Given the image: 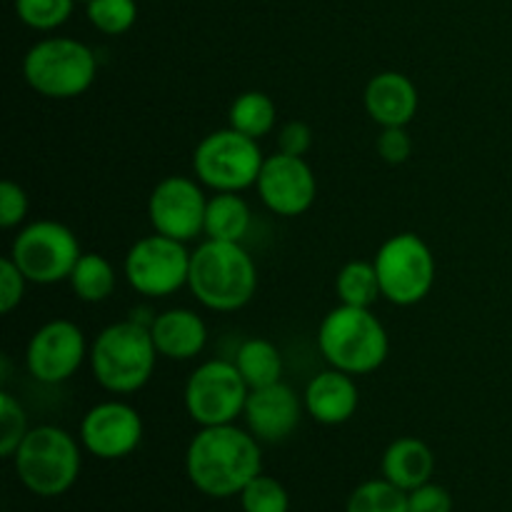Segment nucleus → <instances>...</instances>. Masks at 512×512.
I'll return each instance as SVG.
<instances>
[{
  "label": "nucleus",
  "mask_w": 512,
  "mask_h": 512,
  "mask_svg": "<svg viewBox=\"0 0 512 512\" xmlns=\"http://www.w3.org/2000/svg\"><path fill=\"white\" fill-rule=\"evenodd\" d=\"M85 3H88V0H85Z\"/></svg>",
  "instance_id": "nucleus-36"
},
{
  "label": "nucleus",
  "mask_w": 512,
  "mask_h": 512,
  "mask_svg": "<svg viewBox=\"0 0 512 512\" xmlns=\"http://www.w3.org/2000/svg\"><path fill=\"white\" fill-rule=\"evenodd\" d=\"M373 265L383 298L400 308L418 305L435 285V255L415 233L390 235L375 253Z\"/></svg>",
  "instance_id": "nucleus-8"
},
{
  "label": "nucleus",
  "mask_w": 512,
  "mask_h": 512,
  "mask_svg": "<svg viewBox=\"0 0 512 512\" xmlns=\"http://www.w3.org/2000/svg\"><path fill=\"white\" fill-rule=\"evenodd\" d=\"M28 433L30 428L25 408L20 405V400L13 398V393L3 390L0 393V455L13 458Z\"/></svg>",
  "instance_id": "nucleus-30"
},
{
  "label": "nucleus",
  "mask_w": 512,
  "mask_h": 512,
  "mask_svg": "<svg viewBox=\"0 0 512 512\" xmlns=\"http://www.w3.org/2000/svg\"><path fill=\"white\" fill-rule=\"evenodd\" d=\"M250 388L233 360H208L190 373L183 403L200 428L230 425L243 415Z\"/></svg>",
  "instance_id": "nucleus-10"
},
{
  "label": "nucleus",
  "mask_w": 512,
  "mask_h": 512,
  "mask_svg": "<svg viewBox=\"0 0 512 512\" xmlns=\"http://www.w3.org/2000/svg\"><path fill=\"white\" fill-rule=\"evenodd\" d=\"M143 440V418L123 400H103L83 415L80 443L100 460L128 458Z\"/></svg>",
  "instance_id": "nucleus-15"
},
{
  "label": "nucleus",
  "mask_w": 512,
  "mask_h": 512,
  "mask_svg": "<svg viewBox=\"0 0 512 512\" xmlns=\"http://www.w3.org/2000/svg\"><path fill=\"white\" fill-rule=\"evenodd\" d=\"M150 335L160 358L168 360H193L208 345V325L190 308H170L155 315Z\"/></svg>",
  "instance_id": "nucleus-19"
},
{
  "label": "nucleus",
  "mask_w": 512,
  "mask_h": 512,
  "mask_svg": "<svg viewBox=\"0 0 512 512\" xmlns=\"http://www.w3.org/2000/svg\"><path fill=\"white\" fill-rule=\"evenodd\" d=\"M348 512H410L408 493L390 480H368L353 490Z\"/></svg>",
  "instance_id": "nucleus-26"
},
{
  "label": "nucleus",
  "mask_w": 512,
  "mask_h": 512,
  "mask_svg": "<svg viewBox=\"0 0 512 512\" xmlns=\"http://www.w3.org/2000/svg\"><path fill=\"white\" fill-rule=\"evenodd\" d=\"M265 155L260 140L235 128L213 130L193 150V175L215 193H240L258 183Z\"/></svg>",
  "instance_id": "nucleus-7"
},
{
  "label": "nucleus",
  "mask_w": 512,
  "mask_h": 512,
  "mask_svg": "<svg viewBox=\"0 0 512 512\" xmlns=\"http://www.w3.org/2000/svg\"><path fill=\"white\" fill-rule=\"evenodd\" d=\"M365 110L380 128H408L420 105L418 88L408 75L383 70L365 85Z\"/></svg>",
  "instance_id": "nucleus-17"
},
{
  "label": "nucleus",
  "mask_w": 512,
  "mask_h": 512,
  "mask_svg": "<svg viewBox=\"0 0 512 512\" xmlns=\"http://www.w3.org/2000/svg\"><path fill=\"white\" fill-rule=\"evenodd\" d=\"M185 468L190 483L203 495L233 498L243 493L255 475H260V440L235 423L200 428L188 445Z\"/></svg>",
  "instance_id": "nucleus-1"
},
{
  "label": "nucleus",
  "mask_w": 512,
  "mask_h": 512,
  "mask_svg": "<svg viewBox=\"0 0 512 512\" xmlns=\"http://www.w3.org/2000/svg\"><path fill=\"white\" fill-rule=\"evenodd\" d=\"M88 355V340L78 323L65 318L48 320L30 335L25 348V368L38 383L58 385L73 378Z\"/></svg>",
  "instance_id": "nucleus-12"
},
{
  "label": "nucleus",
  "mask_w": 512,
  "mask_h": 512,
  "mask_svg": "<svg viewBox=\"0 0 512 512\" xmlns=\"http://www.w3.org/2000/svg\"><path fill=\"white\" fill-rule=\"evenodd\" d=\"M98 75V58L75 38H43L25 53L23 78L48 100H73L88 93Z\"/></svg>",
  "instance_id": "nucleus-5"
},
{
  "label": "nucleus",
  "mask_w": 512,
  "mask_h": 512,
  "mask_svg": "<svg viewBox=\"0 0 512 512\" xmlns=\"http://www.w3.org/2000/svg\"><path fill=\"white\" fill-rule=\"evenodd\" d=\"M435 470L433 450L418 438H398L383 455V478L405 493L430 483Z\"/></svg>",
  "instance_id": "nucleus-20"
},
{
  "label": "nucleus",
  "mask_w": 512,
  "mask_h": 512,
  "mask_svg": "<svg viewBox=\"0 0 512 512\" xmlns=\"http://www.w3.org/2000/svg\"><path fill=\"white\" fill-rule=\"evenodd\" d=\"M28 210L30 200L23 185L15 183V180H3V185H0V225L5 230L18 228L28 218Z\"/></svg>",
  "instance_id": "nucleus-31"
},
{
  "label": "nucleus",
  "mask_w": 512,
  "mask_h": 512,
  "mask_svg": "<svg viewBox=\"0 0 512 512\" xmlns=\"http://www.w3.org/2000/svg\"><path fill=\"white\" fill-rule=\"evenodd\" d=\"M305 413L320 425H343L358 413L360 390L355 375L330 368L310 378L303 393Z\"/></svg>",
  "instance_id": "nucleus-18"
},
{
  "label": "nucleus",
  "mask_w": 512,
  "mask_h": 512,
  "mask_svg": "<svg viewBox=\"0 0 512 512\" xmlns=\"http://www.w3.org/2000/svg\"><path fill=\"white\" fill-rule=\"evenodd\" d=\"M240 505L245 512H288V490L270 475H255L240 493Z\"/></svg>",
  "instance_id": "nucleus-28"
},
{
  "label": "nucleus",
  "mask_w": 512,
  "mask_h": 512,
  "mask_svg": "<svg viewBox=\"0 0 512 512\" xmlns=\"http://www.w3.org/2000/svg\"><path fill=\"white\" fill-rule=\"evenodd\" d=\"M375 150L385 163L403 165L413 155V140L405 128H383L375 140Z\"/></svg>",
  "instance_id": "nucleus-33"
},
{
  "label": "nucleus",
  "mask_w": 512,
  "mask_h": 512,
  "mask_svg": "<svg viewBox=\"0 0 512 512\" xmlns=\"http://www.w3.org/2000/svg\"><path fill=\"white\" fill-rule=\"evenodd\" d=\"M410 512H453V498L445 488L433 483H425L408 493Z\"/></svg>",
  "instance_id": "nucleus-34"
},
{
  "label": "nucleus",
  "mask_w": 512,
  "mask_h": 512,
  "mask_svg": "<svg viewBox=\"0 0 512 512\" xmlns=\"http://www.w3.org/2000/svg\"><path fill=\"white\" fill-rule=\"evenodd\" d=\"M88 20L105 35H123L138 20L135 0H88Z\"/></svg>",
  "instance_id": "nucleus-27"
},
{
  "label": "nucleus",
  "mask_w": 512,
  "mask_h": 512,
  "mask_svg": "<svg viewBox=\"0 0 512 512\" xmlns=\"http://www.w3.org/2000/svg\"><path fill=\"white\" fill-rule=\"evenodd\" d=\"M335 293L343 305H355V308H370L380 293L378 270L368 260H350L335 275Z\"/></svg>",
  "instance_id": "nucleus-25"
},
{
  "label": "nucleus",
  "mask_w": 512,
  "mask_h": 512,
  "mask_svg": "<svg viewBox=\"0 0 512 512\" xmlns=\"http://www.w3.org/2000/svg\"><path fill=\"white\" fill-rule=\"evenodd\" d=\"M8 255L23 270L28 283L55 285L70 278L83 250L78 235L68 225L58 220H35L20 228Z\"/></svg>",
  "instance_id": "nucleus-9"
},
{
  "label": "nucleus",
  "mask_w": 512,
  "mask_h": 512,
  "mask_svg": "<svg viewBox=\"0 0 512 512\" xmlns=\"http://www.w3.org/2000/svg\"><path fill=\"white\" fill-rule=\"evenodd\" d=\"M70 290L75 298L83 303H103L115 293L118 285V273L113 263L100 253H83L75 263L73 273L68 278Z\"/></svg>",
  "instance_id": "nucleus-24"
},
{
  "label": "nucleus",
  "mask_w": 512,
  "mask_h": 512,
  "mask_svg": "<svg viewBox=\"0 0 512 512\" xmlns=\"http://www.w3.org/2000/svg\"><path fill=\"white\" fill-rule=\"evenodd\" d=\"M250 220L253 215L240 193H215L213 198H208L203 235L223 243H243L250 230Z\"/></svg>",
  "instance_id": "nucleus-21"
},
{
  "label": "nucleus",
  "mask_w": 512,
  "mask_h": 512,
  "mask_svg": "<svg viewBox=\"0 0 512 512\" xmlns=\"http://www.w3.org/2000/svg\"><path fill=\"white\" fill-rule=\"evenodd\" d=\"M228 123L238 133L253 140H263L278 125V108L263 90H245L233 100L228 110Z\"/></svg>",
  "instance_id": "nucleus-23"
},
{
  "label": "nucleus",
  "mask_w": 512,
  "mask_h": 512,
  "mask_svg": "<svg viewBox=\"0 0 512 512\" xmlns=\"http://www.w3.org/2000/svg\"><path fill=\"white\" fill-rule=\"evenodd\" d=\"M313 148V130L303 120H288L285 125H280L278 130V150L288 155H300L305 158V153Z\"/></svg>",
  "instance_id": "nucleus-35"
},
{
  "label": "nucleus",
  "mask_w": 512,
  "mask_h": 512,
  "mask_svg": "<svg viewBox=\"0 0 512 512\" xmlns=\"http://www.w3.org/2000/svg\"><path fill=\"white\" fill-rule=\"evenodd\" d=\"M198 178L168 175L153 188L148 198V218L155 233L190 243L205 228L208 195Z\"/></svg>",
  "instance_id": "nucleus-13"
},
{
  "label": "nucleus",
  "mask_w": 512,
  "mask_h": 512,
  "mask_svg": "<svg viewBox=\"0 0 512 512\" xmlns=\"http://www.w3.org/2000/svg\"><path fill=\"white\" fill-rule=\"evenodd\" d=\"M25 285H28V278L23 275V270L13 263L10 255H5L0 260V313L10 315L23 303Z\"/></svg>",
  "instance_id": "nucleus-32"
},
{
  "label": "nucleus",
  "mask_w": 512,
  "mask_h": 512,
  "mask_svg": "<svg viewBox=\"0 0 512 512\" xmlns=\"http://www.w3.org/2000/svg\"><path fill=\"white\" fill-rule=\"evenodd\" d=\"M13 460L20 483L40 498L68 493L80 475L78 440L55 425L30 428Z\"/></svg>",
  "instance_id": "nucleus-6"
},
{
  "label": "nucleus",
  "mask_w": 512,
  "mask_h": 512,
  "mask_svg": "<svg viewBox=\"0 0 512 512\" xmlns=\"http://www.w3.org/2000/svg\"><path fill=\"white\" fill-rule=\"evenodd\" d=\"M188 288L203 308L235 313L253 300L258 268L243 243L205 238L190 255Z\"/></svg>",
  "instance_id": "nucleus-2"
},
{
  "label": "nucleus",
  "mask_w": 512,
  "mask_h": 512,
  "mask_svg": "<svg viewBox=\"0 0 512 512\" xmlns=\"http://www.w3.org/2000/svg\"><path fill=\"white\" fill-rule=\"evenodd\" d=\"M318 348L330 368L368 375L388 360L390 338L373 310L340 303L320 323Z\"/></svg>",
  "instance_id": "nucleus-4"
},
{
  "label": "nucleus",
  "mask_w": 512,
  "mask_h": 512,
  "mask_svg": "<svg viewBox=\"0 0 512 512\" xmlns=\"http://www.w3.org/2000/svg\"><path fill=\"white\" fill-rule=\"evenodd\" d=\"M305 405L300 395L283 380L268 388L250 390L248 403H245L243 418L248 430L260 443H280L290 438L300 425Z\"/></svg>",
  "instance_id": "nucleus-16"
},
{
  "label": "nucleus",
  "mask_w": 512,
  "mask_h": 512,
  "mask_svg": "<svg viewBox=\"0 0 512 512\" xmlns=\"http://www.w3.org/2000/svg\"><path fill=\"white\" fill-rule=\"evenodd\" d=\"M158 358L150 325L128 318L100 330L90 343L88 363L100 388L113 395H130L148 385Z\"/></svg>",
  "instance_id": "nucleus-3"
},
{
  "label": "nucleus",
  "mask_w": 512,
  "mask_h": 512,
  "mask_svg": "<svg viewBox=\"0 0 512 512\" xmlns=\"http://www.w3.org/2000/svg\"><path fill=\"white\" fill-rule=\"evenodd\" d=\"M250 390L268 388L283 380V355L275 343L265 338H250L238 348L233 358Z\"/></svg>",
  "instance_id": "nucleus-22"
},
{
  "label": "nucleus",
  "mask_w": 512,
  "mask_h": 512,
  "mask_svg": "<svg viewBox=\"0 0 512 512\" xmlns=\"http://www.w3.org/2000/svg\"><path fill=\"white\" fill-rule=\"evenodd\" d=\"M190 255L180 240L160 233L145 235L125 255V280L143 298H168L188 285Z\"/></svg>",
  "instance_id": "nucleus-11"
},
{
  "label": "nucleus",
  "mask_w": 512,
  "mask_h": 512,
  "mask_svg": "<svg viewBox=\"0 0 512 512\" xmlns=\"http://www.w3.org/2000/svg\"><path fill=\"white\" fill-rule=\"evenodd\" d=\"M75 0H15V13L28 28L55 30L73 15Z\"/></svg>",
  "instance_id": "nucleus-29"
},
{
  "label": "nucleus",
  "mask_w": 512,
  "mask_h": 512,
  "mask_svg": "<svg viewBox=\"0 0 512 512\" xmlns=\"http://www.w3.org/2000/svg\"><path fill=\"white\" fill-rule=\"evenodd\" d=\"M255 188L265 208L283 218L308 213L318 198V178L308 160L280 150L275 155H265Z\"/></svg>",
  "instance_id": "nucleus-14"
}]
</instances>
